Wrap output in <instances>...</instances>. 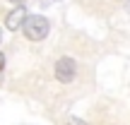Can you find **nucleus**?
<instances>
[{"label":"nucleus","instance_id":"obj_7","mask_svg":"<svg viewBox=\"0 0 130 125\" xmlns=\"http://www.w3.org/2000/svg\"><path fill=\"white\" fill-rule=\"evenodd\" d=\"M0 43H3V31H0Z\"/></svg>","mask_w":130,"mask_h":125},{"label":"nucleus","instance_id":"obj_3","mask_svg":"<svg viewBox=\"0 0 130 125\" xmlns=\"http://www.w3.org/2000/svg\"><path fill=\"white\" fill-rule=\"evenodd\" d=\"M29 14H27V7L24 5H17V7L12 10V12L7 14V19H5V27L10 29V31H17L19 27L24 24V19H27Z\"/></svg>","mask_w":130,"mask_h":125},{"label":"nucleus","instance_id":"obj_4","mask_svg":"<svg viewBox=\"0 0 130 125\" xmlns=\"http://www.w3.org/2000/svg\"><path fill=\"white\" fill-rule=\"evenodd\" d=\"M10 3H14V5H24L27 0H10Z\"/></svg>","mask_w":130,"mask_h":125},{"label":"nucleus","instance_id":"obj_5","mask_svg":"<svg viewBox=\"0 0 130 125\" xmlns=\"http://www.w3.org/2000/svg\"><path fill=\"white\" fill-rule=\"evenodd\" d=\"M70 125H82V123H77V118H72V123H70Z\"/></svg>","mask_w":130,"mask_h":125},{"label":"nucleus","instance_id":"obj_6","mask_svg":"<svg viewBox=\"0 0 130 125\" xmlns=\"http://www.w3.org/2000/svg\"><path fill=\"white\" fill-rule=\"evenodd\" d=\"M3 65H5V58H3V56H0V67H3Z\"/></svg>","mask_w":130,"mask_h":125},{"label":"nucleus","instance_id":"obj_2","mask_svg":"<svg viewBox=\"0 0 130 125\" xmlns=\"http://www.w3.org/2000/svg\"><path fill=\"white\" fill-rule=\"evenodd\" d=\"M75 75H77V63L72 58H58V63H56V79L58 82L70 84L75 79Z\"/></svg>","mask_w":130,"mask_h":125},{"label":"nucleus","instance_id":"obj_1","mask_svg":"<svg viewBox=\"0 0 130 125\" xmlns=\"http://www.w3.org/2000/svg\"><path fill=\"white\" fill-rule=\"evenodd\" d=\"M48 29H51V22L41 14H29L22 24V31L29 41H41V39L48 36Z\"/></svg>","mask_w":130,"mask_h":125}]
</instances>
